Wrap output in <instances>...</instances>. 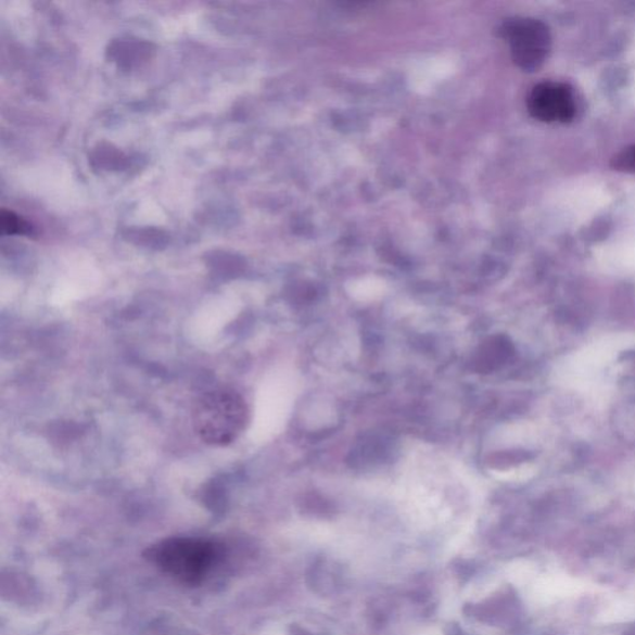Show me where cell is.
<instances>
[{
	"instance_id": "cell-1",
	"label": "cell",
	"mask_w": 635,
	"mask_h": 635,
	"mask_svg": "<svg viewBox=\"0 0 635 635\" xmlns=\"http://www.w3.org/2000/svg\"><path fill=\"white\" fill-rule=\"evenodd\" d=\"M247 414L246 403L237 391L217 389L196 399L191 420L198 437L206 445L226 447L245 430Z\"/></svg>"
},
{
	"instance_id": "cell-2",
	"label": "cell",
	"mask_w": 635,
	"mask_h": 635,
	"mask_svg": "<svg viewBox=\"0 0 635 635\" xmlns=\"http://www.w3.org/2000/svg\"><path fill=\"white\" fill-rule=\"evenodd\" d=\"M220 547L206 538L172 537L151 547L150 559L181 584H202L219 560Z\"/></svg>"
},
{
	"instance_id": "cell-3",
	"label": "cell",
	"mask_w": 635,
	"mask_h": 635,
	"mask_svg": "<svg viewBox=\"0 0 635 635\" xmlns=\"http://www.w3.org/2000/svg\"><path fill=\"white\" fill-rule=\"evenodd\" d=\"M501 35L509 43L512 61L524 72H537L549 56L551 35L541 21L516 17L503 25Z\"/></svg>"
},
{
	"instance_id": "cell-4",
	"label": "cell",
	"mask_w": 635,
	"mask_h": 635,
	"mask_svg": "<svg viewBox=\"0 0 635 635\" xmlns=\"http://www.w3.org/2000/svg\"><path fill=\"white\" fill-rule=\"evenodd\" d=\"M526 103L530 115L546 124H567L576 115L575 94L567 84H538L529 93Z\"/></svg>"
},
{
	"instance_id": "cell-5",
	"label": "cell",
	"mask_w": 635,
	"mask_h": 635,
	"mask_svg": "<svg viewBox=\"0 0 635 635\" xmlns=\"http://www.w3.org/2000/svg\"><path fill=\"white\" fill-rule=\"evenodd\" d=\"M612 167L620 172L635 173V145L617 154L612 160Z\"/></svg>"
},
{
	"instance_id": "cell-6",
	"label": "cell",
	"mask_w": 635,
	"mask_h": 635,
	"mask_svg": "<svg viewBox=\"0 0 635 635\" xmlns=\"http://www.w3.org/2000/svg\"><path fill=\"white\" fill-rule=\"evenodd\" d=\"M2 219L3 230L8 231L9 233L29 231V226L25 223H22L13 214L3 213Z\"/></svg>"
},
{
	"instance_id": "cell-7",
	"label": "cell",
	"mask_w": 635,
	"mask_h": 635,
	"mask_svg": "<svg viewBox=\"0 0 635 635\" xmlns=\"http://www.w3.org/2000/svg\"><path fill=\"white\" fill-rule=\"evenodd\" d=\"M631 635H635V632H634V633H632Z\"/></svg>"
}]
</instances>
